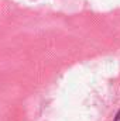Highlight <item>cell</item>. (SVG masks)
<instances>
[{
    "label": "cell",
    "mask_w": 120,
    "mask_h": 121,
    "mask_svg": "<svg viewBox=\"0 0 120 121\" xmlns=\"http://www.w3.org/2000/svg\"><path fill=\"white\" fill-rule=\"evenodd\" d=\"M115 121H120V110L117 111V114L115 116Z\"/></svg>",
    "instance_id": "6da1fadb"
}]
</instances>
